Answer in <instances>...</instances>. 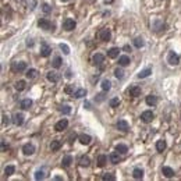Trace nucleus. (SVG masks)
Segmentation results:
<instances>
[{
    "label": "nucleus",
    "mask_w": 181,
    "mask_h": 181,
    "mask_svg": "<svg viewBox=\"0 0 181 181\" xmlns=\"http://www.w3.org/2000/svg\"><path fill=\"white\" fill-rule=\"evenodd\" d=\"M106 162H107L106 155H99V158H98V166L99 167H103L106 164Z\"/></svg>",
    "instance_id": "nucleus-28"
},
{
    "label": "nucleus",
    "mask_w": 181,
    "mask_h": 181,
    "mask_svg": "<svg viewBox=\"0 0 181 181\" xmlns=\"http://www.w3.org/2000/svg\"><path fill=\"white\" fill-rule=\"evenodd\" d=\"M53 180L54 181H60V180H63V177H60V176H56V177H53Z\"/></svg>",
    "instance_id": "nucleus-52"
},
{
    "label": "nucleus",
    "mask_w": 181,
    "mask_h": 181,
    "mask_svg": "<svg viewBox=\"0 0 181 181\" xmlns=\"http://www.w3.org/2000/svg\"><path fill=\"white\" fill-rule=\"evenodd\" d=\"M84 107H85V109H88V110H89V109H92V107H91V103H89L88 100H86L85 103H84Z\"/></svg>",
    "instance_id": "nucleus-51"
},
{
    "label": "nucleus",
    "mask_w": 181,
    "mask_h": 181,
    "mask_svg": "<svg viewBox=\"0 0 181 181\" xmlns=\"http://www.w3.org/2000/svg\"><path fill=\"white\" fill-rule=\"evenodd\" d=\"M1 117H3V120H1V124H3V126H9V123H10V120H9V116L3 114Z\"/></svg>",
    "instance_id": "nucleus-46"
},
{
    "label": "nucleus",
    "mask_w": 181,
    "mask_h": 181,
    "mask_svg": "<svg viewBox=\"0 0 181 181\" xmlns=\"http://www.w3.org/2000/svg\"><path fill=\"white\" fill-rule=\"evenodd\" d=\"M128 94L131 96H134V98H137V96L141 95V88L138 85H132L130 86V89H128Z\"/></svg>",
    "instance_id": "nucleus-11"
},
{
    "label": "nucleus",
    "mask_w": 181,
    "mask_h": 181,
    "mask_svg": "<svg viewBox=\"0 0 181 181\" xmlns=\"http://www.w3.org/2000/svg\"><path fill=\"white\" fill-rule=\"evenodd\" d=\"M110 36H112V33H110V31L106 29V28L100 29V32H99V38H100V41H103V42L110 41Z\"/></svg>",
    "instance_id": "nucleus-6"
},
{
    "label": "nucleus",
    "mask_w": 181,
    "mask_h": 181,
    "mask_svg": "<svg viewBox=\"0 0 181 181\" xmlns=\"http://www.w3.org/2000/svg\"><path fill=\"white\" fill-rule=\"evenodd\" d=\"M109 159H110V162L113 163V164H117L118 162L121 160V158H120V155H118V152L116 150V152H113V153H110V156H109Z\"/></svg>",
    "instance_id": "nucleus-17"
},
{
    "label": "nucleus",
    "mask_w": 181,
    "mask_h": 181,
    "mask_svg": "<svg viewBox=\"0 0 181 181\" xmlns=\"http://www.w3.org/2000/svg\"><path fill=\"white\" fill-rule=\"evenodd\" d=\"M118 52H120L118 47H112V49L107 52V56H109L110 59H116V57L118 56Z\"/></svg>",
    "instance_id": "nucleus-27"
},
{
    "label": "nucleus",
    "mask_w": 181,
    "mask_h": 181,
    "mask_svg": "<svg viewBox=\"0 0 181 181\" xmlns=\"http://www.w3.org/2000/svg\"><path fill=\"white\" fill-rule=\"evenodd\" d=\"M67 126H68V121H67L65 118H61L60 121H57V123H56V126H54V130L60 132V131L65 130V128H67Z\"/></svg>",
    "instance_id": "nucleus-7"
},
{
    "label": "nucleus",
    "mask_w": 181,
    "mask_h": 181,
    "mask_svg": "<svg viewBox=\"0 0 181 181\" xmlns=\"http://www.w3.org/2000/svg\"><path fill=\"white\" fill-rule=\"evenodd\" d=\"M116 150H117L118 153H123V155H124V153L128 152V148L124 145V144H118V145H116Z\"/></svg>",
    "instance_id": "nucleus-32"
},
{
    "label": "nucleus",
    "mask_w": 181,
    "mask_h": 181,
    "mask_svg": "<svg viewBox=\"0 0 181 181\" xmlns=\"http://www.w3.org/2000/svg\"><path fill=\"white\" fill-rule=\"evenodd\" d=\"M71 163H73V158H71L70 155H65L63 158V160H61V166H63V167H70Z\"/></svg>",
    "instance_id": "nucleus-22"
},
{
    "label": "nucleus",
    "mask_w": 181,
    "mask_h": 181,
    "mask_svg": "<svg viewBox=\"0 0 181 181\" xmlns=\"http://www.w3.org/2000/svg\"><path fill=\"white\" fill-rule=\"evenodd\" d=\"M61 1H68V0H61Z\"/></svg>",
    "instance_id": "nucleus-54"
},
{
    "label": "nucleus",
    "mask_w": 181,
    "mask_h": 181,
    "mask_svg": "<svg viewBox=\"0 0 181 181\" xmlns=\"http://www.w3.org/2000/svg\"><path fill=\"white\" fill-rule=\"evenodd\" d=\"M60 148H61V141H59V139L52 141V144H50V149L52 150H59Z\"/></svg>",
    "instance_id": "nucleus-26"
},
{
    "label": "nucleus",
    "mask_w": 181,
    "mask_h": 181,
    "mask_svg": "<svg viewBox=\"0 0 181 181\" xmlns=\"http://www.w3.org/2000/svg\"><path fill=\"white\" fill-rule=\"evenodd\" d=\"M132 177L135 178V180H142V177H144V170L142 169H134V171H132Z\"/></svg>",
    "instance_id": "nucleus-21"
},
{
    "label": "nucleus",
    "mask_w": 181,
    "mask_h": 181,
    "mask_svg": "<svg viewBox=\"0 0 181 181\" xmlns=\"http://www.w3.org/2000/svg\"><path fill=\"white\" fill-rule=\"evenodd\" d=\"M22 152H24V155H33L35 153V146H33V144H25L24 146H22Z\"/></svg>",
    "instance_id": "nucleus-9"
},
{
    "label": "nucleus",
    "mask_w": 181,
    "mask_h": 181,
    "mask_svg": "<svg viewBox=\"0 0 181 181\" xmlns=\"http://www.w3.org/2000/svg\"><path fill=\"white\" fill-rule=\"evenodd\" d=\"M46 78H47V81H50V82H57V81L60 79V74L56 73V71H49V73L46 74Z\"/></svg>",
    "instance_id": "nucleus-10"
},
{
    "label": "nucleus",
    "mask_w": 181,
    "mask_h": 181,
    "mask_svg": "<svg viewBox=\"0 0 181 181\" xmlns=\"http://www.w3.org/2000/svg\"><path fill=\"white\" fill-rule=\"evenodd\" d=\"M132 43H134V46H135V47H138V49L144 47V45H145V42H144V39H142V38H135V39L132 41Z\"/></svg>",
    "instance_id": "nucleus-33"
},
{
    "label": "nucleus",
    "mask_w": 181,
    "mask_h": 181,
    "mask_svg": "<svg viewBox=\"0 0 181 181\" xmlns=\"http://www.w3.org/2000/svg\"><path fill=\"white\" fill-rule=\"evenodd\" d=\"M50 52H52L50 46H49L46 42H42V45H41V56H43V57H47V56L50 54Z\"/></svg>",
    "instance_id": "nucleus-8"
},
{
    "label": "nucleus",
    "mask_w": 181,
    "mask_h": 181,
    "mask_svg": "<svg viewBox=\"0 0 181 181\" xmlns=\"http://www.w3.org/2000/svg\"><path fill=\"white\" fill-rule=\"evenodd\" d=\"M43 178H45V170L43 169L35 171V180H43Z\"/></svg>",
    "instance_id": "nucleus-36"
},
{
    "label": "nucleus",
    "mask_w": 181,
    "mask_h": 181,
    "mask_svg": "<svg viewBox=\"0 0 181 181\" xmlns=\"http://www.w3.org/2000/svg\"><path fill=\"white\" fill-rule=\"evenodd\" d=\"M153 118H155V116H153V113H152L150 110H146V112H144V113L141 114V120H142L144 123H150Z\"/></svg>",
    "instance_id": "nucleus-5"
},
{
    "label": "nucleus",
    "mask_w": 181,
    "mask_h": 181,
    "mask_svg": "<svg viewBox=\"0 0 181 181\" xmlns=\"http://www.w3.org/2000/svg\"><path fill=\"white\" fill-rule=\"evenodd\" d=\"M114 75H116V78H118V79H123L124 78V71L121 68H116L114 70Z\"/></svg>",
    "instance_id": "nucleus-39"
},
{
    "label": "nucleus",
    "mask_w": 181,
    "mask_h": 181,
    "mask_svg": "<svg viewBox=\"0 0 181 181\" xmlns=\"http://www.w3.org/2000/svg\"><path fill=\"white\" fill-rule=\"evenodd\" d=\"M156 149H158V152H163V150L166 149V142L163 139H160V141L156 142Z\"/></svg>",
    "instance_id": "nucleus-35"
},
{
    "label": "nucleus",
    "mask_w": 181,
    "mask_h": 181,
    "mask_svg": "<svg viewBox=\"0 0 181 181\" xmlns=\"http://www.w3.org/2000/svg\"><path fill=\"white\" fill-rule=\"evenodd\" d=\"M59 47L63 50L64 54H70V47H68V45H65V43H60V45H59Z\"/></svg>",
    "instance_id": "nucleus-41"
},
{
    "label": "nucleus",
    "mask_w": 181,
    "mask_h": 181,
    "mask_svg": "<svg viewBox=\"0 0 181 181\" xmlns=\"http://www.w3.org/2000/svg\"><path fill=\"white\" fill-rule=\"evenodd\" d=\"M13 123L15 126H21L22 123H24V114L22 113H15L14 117H13Z\"/></svg>",
    "instance_id": "nucleus-13"
},
{
    "label": "nucleus",
    "mask_w": 181,
    "mask_h": 181,
    "mask_svg": "<svg viewBox=\"0 0 181 181\" xmlns=\"http://www.w3.org/2000/svg\"><path fill=\"white\" fill-rule=\"evenodd\" d=\"M14 171H15V167L14 166H7L4 169V174L6 176H11V174H14Z\"/></svg>",
    "instance_id": "nucleus-40"
},
{
    "label": "nucleus",
    "mask_w": 181,
    "mask_h": 181,
    "mask_svg": "<svg viewBox=\"0 0 181 181\" xmlns=\"http://www.w3.org/2000/svg\"><path fill=\"white\" fill-rule=\"evenodd\" d=\"M61 63H63V61H61V57H60V56H56L53 59V61H52L54 68H60V67H61Z\"/></svg>",
    "instance_id": "nucleus-34"
},
{
    "label": "nucleus",
    "mask_w": 181,
    "mask_h": 181,
    "mask_svg": "<svg viewBox=\"0 0 181 181\" xmlns=\"http://www.w3.org/2000/svg\"><path fill=\"white\" fill-rule=\"evenodd\" d=\"M167 63L170 64V65L180 64V56L177 53H174V52H169V54H167Z\"/></svg>",
    "instance_id": "nucleus-2"
},
{
    "label": "nucleus",
    "mask_w": 181,
    "mask_h": 181,
    "mask_svg": "<svg viewBox=\"0 0 181 181\" xmlns=\"http://www.w3.org/2000/svg\"><path fill=\"white\" fill-rule=\"evenodd\" d=\"M150 74H152V68H150V67H148V68H145V70L139 71L137 77H138L139 79H142V78H146V77H149Z\"/></svg>",
    "instance_id": "nucleus-16"
},
{
    "label": "nucleus",
    "mask_w": 181,
    "mask_h": 181,
    "mask_svg": "<svg viewBox=\"0 0 181 181\" xmlns=\"http://www.w3.org/2000/svg\"><path fill=\"white\" fill-rule=\"evenodd\" d=\"M118 64L121 65V67H126L130 64V57L128 56H120L118 57Z\"/></svg>",
    "instance_id": "nucleus-25"
},
{
    "label": "nucleus",
    "mask_w": 181,
    "mask_h": 181,
    "mask_svg": "<svg viewBox=\"0 0 181 181\" xmlns=\"http://www.w3.org/2000/svg\"><path fill=\"white\" fill-rule=\"evenodd\" d=\"M36 74H38V71L35 70V68H29V70H27V78H29V79H32V78H35L36 77Z\"/></svg>",
    "instance_id": "nucleus-38"
},
{
    "label": "nucleus",
    "mask_w": 181,
    "mask_h": 181,
    "mask_svg": "<svg viewBox=\"0 0 181 181\" xmlns=\"http://www.w3.org/2000/svg\"><path fill=\"white\" fill-rule=\"evenodd\" d=\"M75 21L73 20V18H65L63 21V29H65V31H73L75 28Z\"/></svg>",
    "instance_id": "nucleus-4"
},
{
    "label": "nucleus",
    "mask_w": 181,
    "mask_h": 181,
    "mask_svg": "<svg viewBox=\"0 0 181 181\" xmlns=\"http://www.w3.org/2000/svg\"><path fill=\"white\" fill-rule=\"evenodd\" d=\"M42 10H43V13H46V14H49V13L52 11V7H50L49 4H46V3H43V4H42Z\"/></svg>",
    "instance_id": "nucleus-45"
},
{
    "label": "nucleus",
    "mask_w": 181,
    "mask_h": 181,
    "mask_svg": "<svg viewBox=\"0 0 181 181\" xmlns=\"http://www.w3.org/2000/svg\"><path fill=\"white\" fill-rule=\"evenodd\" d=\"M7 146H9V144H7V142H6L4 139H1V150L4 152V150H6V148H7Z\"/></svg>",
    "instance_id": "nucleus-48"
},
{
    "label": "nucleus",
    "mask_w": 181,
    "mask_h": 181,
    "mask_svg": "<svg viewBox=\"0 0 181 181\" xmlns=\"http://www.w3.org/2000/svg\"><path fill=\"white\" fill-rule=\"evenodd\" d=\"M73 77V74H71V70H67L65 71V78H71Z\"/></svg>",
    "instance_id": "nucleus-50"
},
{
    "label": "nucleus",
    "mask_w": 181,
    "mask_h": 181,
    "mask_svg": "<svg viewBox=\"0 0 181 181\" xmlns=\"http://www.w3.org/2000/svg\"><path fill=\"white\" fill-rule=\"evenodd\" d=\"M109 105H110V107H117L118 105H120V99H118V98H113V99H110Z\"/></svg>",
    "instance_id": "nucleus-42"
},
{
    "label": "nucleus",
    "mask_w": 181,
    "mask_h": 181,
    "mask_svg": "<svg viewBox=\"0 0 181 181\" xmlns=\"http://www.w3.org/2000/svg\"><path fill=\"white\" fill-rule=\"evenodd\" d=\"M153 28L156 29V31H164V24H163V21L162 20H159V18H156L155 21H153Z\"/></svg>",
    "instance_id": "nucleus-20"
},
{
    "label": "nucleus",
    "mask_w": 181,
    "mask_h": 181,
    "mask_svg": "<svg viewBox=\"0 0 181 181\" xmlns=\"http://www.w3.org/2000/svg\"><path fill=\"white\" fill-rule=\"evenodd\" d=\"M100 85H102V89H103L105 92H107V91H110V88H112V82H110L109 79H103Z\"/></svg>",
    "instance_id": "nucleus-30"
},
{
    "label": "nucleus",
    "mask_w": 181,
    "mask_h": 181,
    "mask_svg": "<svg viewBox=\"0 0 181 181\" xmlns=\"http://www.w3.org/2000/svg\"><path fill=\"white\" fill-rule=\"evenodd\" d=\"M79 166H82V167H88L89 166V163H91V160H89V158L88 156H85V155H82L81 158H79Z\"/></svg>",
    "instance_id": "nucleus-23"
},
{
    "label": "nucleus",
    "mask_w": 181,
    "mask_h": 181,
    "mask_svg": "<svg viewBox=\"0 0 181 181\" xmlns=\"http://www.w3.org/2000/svg\"><path fill=\"white\" fill-rule=\"evenodd\" d=\"M11 70L14 73H22L27 70V63L25 61H15V63L11 64Z\"/></svg>",
    "instance_id": "nucleus-1"
},
{
    "label": "nucleus",
    "mask_w": 181,
    "mask_h": 181,
    "mask_svg": "<svg viewBox=\"0 0 181 181\" xmlns=\"http://www.w3.org/2000/svg\"><path fill=\"white\" fill-rule=\"evenodd\" d=\"M65 92H67V94H71V92L74 94V85H68L65 88Z\"/></svg>",
    "instance_id": "nucleus-47"
},
{
    "label": "nucleus",
    "mask_w": 181,
    "mask_h": 181,
    "mask_svg": "<svg viewBox=\"0 0 181 181\" xmlns=\"http://www.w3.org/2000/svg\"><path fill=\"white\" fill-rule=\"evenodd\" d=\"M145 102H146L148 106H156V103H158V98H156L155 95H148L146 96V99H145Z\"/></svg>",
    "instance_id": "nucleus-15"
},
{
    "label": "nucleus",
    "mask_w": 181,
    "mask_h": 181,
    "mask_svg": "<svg viewBox=\"0 0 181 181\" xmlns=\"http://www.w3.org/2000/svg\"><path fill=\"white\" fill-rule=\"evenodd\" d=\"M60 113H63V114H70L71 113V106H68V105H63V106H60Z\"/></svg>",
    "instance_id": "nucleus-37"
},
{
    "label": "nucleus",
    "mask_w": 181,
    "mask_h": 181,
    "mask_svg": "<svg viewBox=\"0 0 181 181\" xmlns=\"http://www.w3.org/2000/svg\"><path fill=\"white\" fill-rule=\"evenodd\" d=\"M74 98H77V99H81V98H84V96H86V89H84V88H79V89H77L74 94Z\"/></svg>",
    "instance_id": "nucleus-24"
},
{
    "label": "nucleus",
    "mask_w": 181,
    "mask_h": 181,
    "mask_svg": "<svg viewBox=\"0 0 181 181\" xmlns=\"http://www.w3.org/2000/svg\"><path fill=\"white\" fill-rule=\"evenodd\" d=\"M27 46H28V47L33 46V41H32V39H27Z\"/></svg>",
    "instance_id": "nucleus-49"
},
{
    "label": "nucleus",
    "mask_w": 181,
    "mask_h": 181,
    "mask_svg": "<svg viewBox=\"0 0 181 181\" xmlns=\"http://www.w3.org/2000/svg\"><path fill=\"white\" fill-rule=\"evenodd\" d=\"M106 98H105V94H98V95L95 96V100L98 102V103H100V102H103Z\"/></svg>",
    "instance_id": "nucleus-44"
},
{
    "label": "nucleus",
    "mask_w": 181,
    "mask_h": 181,
    "mask_svg": "<svg viewBox=\"0 0 181 181\" xmlns=\"http://www.w3.org/2000/svg\"><path fill=\"white\" fill-rule=\"evenodd\" d=\"M117 130L123 131V132H127L128 131V123L126 120H118L117 121Z\"/></svg>",
    "instance_id": "nucleus-14"
},
{
    "label": "nucleus",
    "mask_w": 181,
    "mask_h": 181,
    "mask_svg": "<svg viewBox=\"0 0 181 181\" xmlns=\"http://www.w3.org/2000/svg\"><path fill=\"white\" fill-rule=\"evenodd\" d=\"M124 50H126V52H131V47H130L128 45H126V46H124Z\"/></svg>",
    "instance_id": "nucleus-53"
},
{
    "label": "nucleus",
    "mask_w": 181,
    "mask_h": 181,
    "mask_svg": "<svg viewBox=\"0 0 181 181\" xmlns=\"http://www.w3.org/2000/svg\"><path fill=\"white\" fill-rule=\"evenodd\" d=\"M78 139H79V142H81L82 145H88V144H91V141H92L91 135H86V134L79 135V137H78Z\"/></svg>",
    "instance_id": "nucleus-19"
},
{
    "label": "nucleus",
    "mask_w": 181,
    "mask_h": 181,
    "mask_svg": "<svg viewBox=\"0 0 181 181\" xmlns=\"http://www.w3.org/2000/svg\"><path fill=\"white\" fill-rule=\"evenodd\" d=\"M25 86H27V82H25L24 79H20V81L15 82V89H17V91H24Z\"/></svg>",
    "instance_id": "nucleus-29"
},
{
    "label": "nucleus",
    "mask_w": 181,
    "mask_h": 181,
    "mask_svg": "<svg viewBox=\"0 0 181 181\" xmlns=\"http://www.w3.org/2000/svg\"><path fill=\"white\" fill-rule=\"evenodd\" d=\"M103 180H105V181H114V180H116V176L109 173V174H105V176H103Z\"/></svg>",
    "instance_id": "nucleus-43"
},
{
    "label": "nucleus",
    "mask_w": 181,
    "mask_h": 181,
    "mask_svg": "<svg viewBox=\"0 0 181 181\" xmlns=\"http://www.w3.org/2000/svg\"><path fill=\"white\" fill-rule=\"evenodd\" d=\"M92 60H94V64H95V65H100V64L105 61V56L102 53H96V54H94Z\"/></svg>",
    "instance_id": "nucleus-12"
},
{
    "label": "nucleus",
    "mask_w": 181,
    "mask_h": 181,
    "mask_svg": "<svg viewBox=\"0 0 181 181\" xmlns=\"http://www.w3.org/2000/svg\"><path fill=\"white\" fill-rule=\"evenodd\" d=\"M31 106H32V100H31V99H24V100H21V107L24 109V110H28Z\"/></svg>",
    "instance_id": "nucleus-31"
},
{
    "label": "nucleus",
    "mask_w": 181,
    "mask_h": 181,
    "mask_svg": "<svg viewBox=\"0 0 181 181\" xmlns=\"http://www.w3.org/2000/svg\"><path fill=\"white\" fill-rule=\"evenodd\" d=\"M162 173H163V176L164 177H167V178H171L173 176H174V171L171 167H167V166H164L163 169H162Z\"/></svg>",
    "instance_id": "nucleus-18"
},
{
    "label": "nucleus",
    "mask_w": 181,
    "mask_h": 181,
    "mask_svg": "<svg viewBox=\"0 0 181 181\" xmlns=\"http://www.w3.org/2000/svg\"><path fill=\"white\" fill-rule=\"evenodd\" d=\"M38 25L41 27V29H45V31H50V29L53 28L52 22L49 21L47 18H41V20L38 21Z\"/></svg>",
    "instance_id": "nucleus-3"
}]
</instances>
